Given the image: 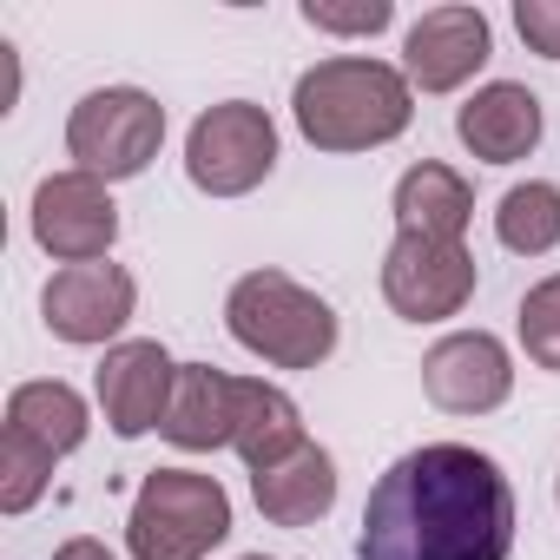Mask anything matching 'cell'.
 <instances>
[{
    "instance_id": "6da1fadb",
    "label": "cell",
    "mask_w": 560,
    "mask_h": 560,
    "mask_svg": "<svg viewBox=\"0 0 560 560\" xmlns=\"http://www.w3.org/2000/svg\"><path fill=\"white\" fill-rule=\"evenodd\" d=\"M514 488L468 442L409 448L363 501V560H508Z\"/></svg>"
},
{
    "instance_id": "7a4b0ae2",
    "label": "cell",
    "mask_w": 560,
    "mask_h": 560,
    "mask_svg": "<svg viewBox=\"0 0 560 560\" xmlns=\"http://www.w3.org/2000/svg\"><path fill=\"white\" fill-rule=\"evenodd\" d=\"M298 132L317 145V152H370V145H389L409 132L416 119V86L383 67V60H317L304 80H298Z\"/></svg>"
},
{
    "instance_id": "3957f363",
    "label": "cell",
    "mask_w": 560,
    "mask_h": 560,
    "mask_svg": "<svg viewBox=\"0 0 560 560\" xmlns=\"http://www.w3.org/2000/svg\"><path fill=\"white\" fill-rule=\"evenodd\" d=\"M231 337L270 370H317L337 350V311L284 270H250L224 298Z\"/></svg>"
},
{
    "instance_id": "277c9868",
    "label": "cell",
    "mask_w": 560,
    "mask_h": 560,
    "mask_svg": "<svg viewBox=\"0 0 560 560\" xmlns=\"http://www.w3.org/2000/svg\"><path fill=\"white\" fill-rule=\"evenodd\" d=\"M231 534V494L191 468H152L126 514L132 560H205Z\"/></svg>"
},
{
    "instance_id": "5b68a950",
    "label": "cell",
    "mask_w": 560,
    "mask_h": 560,
    "mask_svg": "<svg viewBox=\"0 0 560 560\" xmlns=\"http://www.w3.org/2000/svg\"><path fill=\"white\" fill-rule=\"evenodd\" d=\"M165 145V106L139 86H100L67 119V152L93 178H139Z\"/></svg>"
},
{
    "instance_id": "8992f818",
    "label": "cell",
    "mask_w": 560,
    "mask_h": 560,
    "mask_svg": "<svg viewBox=\"0 0 560 560\" xmlns=\"http://www.w3.org/2000/svg\"><path fill=\"white\" fill-rule=\"evenodd\" d=\"M270 165H277V126H270L264 106L224 100V106L198 113V126L185 139V172H191L198 191L244 198V191H257L270 178Z\"/></svg>"
},
{
    "instance_id": "52a82bcc",
    "label": "cell",
    "mask_w": 560,
    "mask_h": 560,
    "mask_svg": "<svg viewBox=\"0 0 560 560\" xmlns=\"http://www.w3.org/2000/svg\"><path fill=\"white\" fill-rule=\"evenodd\" d=\"M383 298L396 317L409 324H442L475 298V250L448 244V237H422V231H396L389 257H383Z\"/></svg>"
},
{
    "instance_id": "ba28073f",
    "label": "cell",
    "mask_w": 560,
    "mask_h": 560,
    "mask_svg": "<svg viewBox=\"0 0 560 560\" xmlns=\"http://www.w3.org/2000/svg\"><path fill=\"white\" fill-rule=\"evenodd\" d=\"M119 237V205L93 172H54L34 191V244L60 264H100Z\"/></svg>"
},
{
    "instance_id": "9c48e42d",
    "label": "cell",
    "mask_w": 560,
    "mask_h": 560,
    "mask_svg": "<svg viewBox=\"0 0 560 560\" xmlns=\"http://www.w3.org/2000/svg\"><path fill=\"white\" fill-rule=\"evenodd\" d=\"M132 304H139L132 270H119L106 257L54 270V284L40 291V317L60 343H113L132 324Z\"/></svg>"
},
{
    "instance_id": "30bf717a",
    "label": "cell",
    "mask_w": 560,
    "mask_h": 560,
    "mask_svg": "<svg viewBox=\"0 0 560 560\" xmlns=\"http://www.w3.org/2000/svg\"><path fill=\"white\" fill-rule=\"evenodd\" d=\"M422 389L448 416H488L514 396V363L508 343L488 330H455L422 357Z\"/></svg>"
},
{
    "instance_id": "8fae6325",
    "label": "cell",
    "mask_w": 560,
    "mask_h": 560,
    "mask_svg": "<svg viewBox=\"0 0 560 560\" xmlns=\"http://www.w3.org/2000/svg\"><path fill=\"white\" fill-rule=\"evenodd\" d=\"M488 54H494V34L481 8H429L402 40V80L422 93H455L488 67Z\"/></svg>"
},
{
    "instance_id": "7c38bea8",
    "label": "cell",
    "mask_w": 560,
    "mask_h": 560,
    "mask_svg": "<svg viewBox=\"0 0 560 560\" xmlns=\"http://www.w3.org/2000/svg\"><path fill=\"white\" fill-rule=\"evenodd\" d=\"M172 389H178V363H172L165 343H152V337L113 343L106 363H100V409H106L113 435H126V442L165 429Z\"/></svg>"
},
{
    "instance_id": "4fadbf2b",
    "label": "cell",
    "mask_w": 560,
    "mask_h": 560,
    "mask_svg": "<svg viewBox=\"0 0 560 560\" xmlns=\"http://www.w3.org/2000/svg\"><path fill=\"white\" fill-rule=\"evenodd\" d=\"M455 132L481 165H514L540 145V100L514 80H494V86L468 93V106L455 113Z\"/></svg>"
},
{
    "instance_id": "5bb4252c",
    "label": "cell",
    "mask_w": 560,
    "mask_h": 560,
    "mask_svg": "<svg viewBox=\"0 0 560 560\" xmlns=\"http://www.w3.org/2000/svg\"><path fill=\"white\" fill-rule=\"evenodd\" d=\"M172 448H231L237 435V376L211 363H178V389L159 429Z\"/></svg>"
},
{
    "instance_id": "9a60e30c",
    "label": "cell",
    "mask_w": 560,
    "mask_h": 560,
    "mask_svg": "<svg viewBox=\"0 0 560 560\" xmlns=\"http://www.w3.org/2000/svg\"><path fill=\"white\" fill-rule=\"evenodd\" d=\"M250 494H257V514L264 521H277V527H311V521H324L337 508V462L317 442H304L291 462L250 475Z\"/></svg>"
},
{
    "instance_id": "2e32d148",
    "label": "cell",
    "mask_w": 560,
    "mask_h": 560,
    "mask_svg": "<svg viewBox=\"0 0 560 560\" xmlns=\"http://www.w3.org/2000/svg\"><path fill=\"white\" fill-rule=\"evenodd\" d=\"M231 448L244 455L250 475L291 462V455L304 448V416H298V402L277 389V383H244V376H237V435H231Z\"/></svg>"
},
{
    "instance_id": "e0dca14e",
    "label": "cell",
    "mask_w": 560,
    "mask_h": 560,
    "mask_svg": "<svg viewBox=\"0 0 560 560\" xmlns=\"http://www.w3.org/2000/svg\"><path fill=\"white\" fill-rule=\"evenodd\" d=\"M468 218H475V191H468L462 172L422 159V165H409V172L396 178V224H402V231H422V237H448V244H462Z\"/></svg>"
},
{
    "instance_id": "ac0fdd59",
    "label": "cell",
    "mask_w": 560,
    "mask_h": 560,
    "mask_svg": "<svg viewBox=\"0 0 560 560\" xmlns=\"http://www.w3.org/2000/svg\"><path fill=\"white\" fill-rule=\"evenodd\" d=\"M8 429L27 435V442H40L60 462V455H73L86 442V402L67 383H21L8 396Z\"/></svg>"
},
{
    "instance_id": "d6986e66",
    "label": "cell",
    "mask_w": 560,
    "mask_h": 560,
    "mask_svg": "<svg viewBox=\"0 0 560 560\" xmlns=\"http://www.w3.org/2000/svg\"><path fill=\"white\" fill-rule=\"evenodd\" d=\"M494 237L514 257H547L560 244V185H547V178L514 185L501 198V211H494Z\"/></svg>"
},
{
    "instance_id": "ffe728a7",
    "label": "cell",
    "mask_w": 560,
    "mask_h": 560,
    "mask_svg": "<svg viewBox=\"0 0 560 560\" xmlns=\"http://www.w3.org/2000/svg\"><path fill=\"white\" fill-rule=\"evenodd\" d=\"M47 481H54V455H47L40 442L14 435V429H0V508H8V514H27V508L47 494Z\"/></svg>"
},
{
    "instance_id": "44dd1931",
    "label": "cell",
    "mask_w": 560,
    "mask_h": 560,
    "mask_svg": "<svg viewBox=\"0 0 560 560\" xmlns=\"http://www.w3.org/2000/svg\"><path fill=\"white\" fill-rule=\"evenodd\" d=\"M521 350L540 370H560V270L521 298Z\"/></svg>"
},
{
    "instance_id": "7402d4cb",
    "label": "cell",
    "mask_w": 560,
    "mask_h": 560,
    "mask_svg": "<svg viewBox=\"0 0 560 560\" xmlns=\"http://www.w3.org/2000/svg\"><path fill=\"white\" fill-rule=\"evenodd\" d=\"M304 21L317 34H383L396 21V8H389V0H370V8H317V0H311Z\"/></svg>"
},
{
    "instance_id": "603a6c76",
    "label": "cell",
    "mask_w": 560,
    "mask_h": 560,
    "mask_svg": "<svg viewBox=\"0 0 560 560\" xmlns=\"http://www.w3.org/2000/svg\"><path fill=\"white\" fill-rule=\"evenodd\" d=\"M514 27H521V40H527L540 60H560V0H521V8H514Z\"/></svg>"
},
{
    "instance_id": "cb8c5ba5",
    "label": "cell",
    "mask_w": 560,
    "mask_h": 560,
    "mask_svg": "<svg viewBox=\"0 0 560 560\" xmlns=\"http://www.w3.org/2000/svg\"><path fill=\"white\" fill-rule=\"evenodd\" d=\"M54 560H113V553H106L100 540H67V547H60Z\"/></svg>"
},
{
    "instance_id": "d4e9b609",
    "label": "cell",
    "mask_w": 560,
    "mask_h": 560,
    "mask_svg": "<svg viewBox=\"0 0 560 560\" xmlns=\"http://www.w3.org/2000/svg\"><path fill=\"white\" fill-rule=\"evenodd\" d=\"M244 560H264V553H244Z\"/></svg>"
},
{
    "instance_id": "484cf974",
    "label": "cell",
    "mask_w": 560,
    "mask_h": 560,
    "mask_svg": "<svg viewBox=\"0 0 560 560\" xmlns=\"http://www.w3.org/2000/svg\"><path fill=\"white\" fill-rule=\"evenodd\" d=\"M553 494H560V488H553Z\"/></svg>"
}]
</instances>
